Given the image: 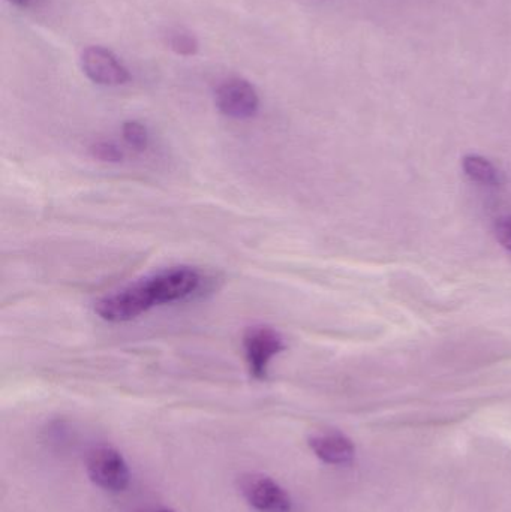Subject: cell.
Instances as JSON below:
<instances>
[{"label": "cell", "mask_w": 511, "mask_h": 512, "mask_svg": "<svg viewBox=\"0 0 511 512\" xmlns=\"http://www.w3.org/2000/svg\"><path fill=\"white\" fill-rule=\"evenodd\" d=\"M90 155L101 162H110V164H117L122 162L125 158V153L116 144L111 141H98L90 147Z\"/></svg>", "instance_id": "7c38bea8"}, {"label": "cell", "mask_w": 511, "mask_h": 512, "mask_svg": "<svg viewBox=\"0 0 511 512\" xmlns=\"http://www.w3.org/2000/svg\"><path fill=\"white\" fill-rule=\"evenodd\" d=\"M90 480L108 492H122L129 484V471L123 457L113 448L99 447L87 457Z\"/></svg>", "instance_id": "5b68a950"}, {"label": "cell", "mask_w": 511, "mask_h": 512, "mask_svg": "<svg viewBox=\"0 0 511 512\" xmlns=\"http://www.w3.org/2000/svg\"><path fill=\"white\" fill-rule=\"evenodd\" d=\"M243 349L252 378L264 379L270 361L287 349L284 337L269 325H254L243 334Z\"/></svg>", "instance_id": "7a4b0ae2"}, {"label": "cell", "mask_w": 511, "mask_h": 512, "mask_svg": "<svg viewBox=\"0 0 511 512\" xmlns=\"http://www.w3.org/2000/svg\"><path fill=\"white\" fill-rule=\"evenodd\" d=\"M9 2L14 3L15 6H20V8H24V6L29 5L30 0H9Z\"/></svg>", "instance_id": "5bb4252c"}, {"label": "cell", "mask_w": 511, "mask_h": 512, "mask_svg": "<svg viewBox=\"0 0 511 512\" xmlns=\"http://www.w3.org/2000/svg\"><path fill=\"white\" fill-rule=\"evenodd\" d=\"M165 38H167L168 47H170L174 53L179 54V56L189 57L197 54L198 41L192 33L182 29H173L168 30Z\"/></svg>", "instance_id": "30bf717a"}, {"label": "cell", "mask_w": 511, "mask_h": 512, "mask_svg": "<svg viewBox=\"0 0 511 512\" xmlns=\"http://www.w3.org/2000/svg\"><path fill=\"white\" fill-rule=\"evenodd\" d=\"M156 306L188 300L200 291L203 276L192 267H171L146 277Z\"/></svg>", "instance_id": "3957f363"}, {"label": "cell", "mask_w": 511, "mask_h": 512, "mask_svg": "<svg viewBox=\"0 0 511 512\" xmlns=\"http://www.w3.org/2000/svg\"><path fill=\"white\" fill-rule=\"evenodd\" d=\"M155 306L147 280L143 279L96 301L95 312L104 321L119 324L132 321Z\"/></svg>", "instance_id": "6da1fadb"}, {"label": "cell", "mask_w": 511, "mask_h": 512, "mask_svg": "<svg viewBox=\"0 0 511 512\" xmlns=\"http://www.w3.org/2000/svg\"><path fill=\"white\" fill-rule=\"evenodd\" d=\"M218 110L231 119H251L260 110V96L249 81L228 78L219 84L215 92Z\"/></svg>", "instance_id": "277c9868"}, {"label": "cell", "mask_w": 511, "mask_h": 512, "mask_svg": "<svg viewBox=\"0 0 511 512\" xmlns=\"http://www.w3.org/2000/svg\"><path fill=\"white\" fill-rule=\"evenodd\" d=\"M122 135L126 144L137 152H143L149 146V131L143 123L135 122V120L123 123Z\"/></svg>", "instance_id": "8fae6325"}, {"label": "cell", "mask_w": 511, "mask_h": 512, "mask_svg": "<svg viewBox=\"0 0 511 512\" xmlns=\"http://www.w3.org/2000/svg\"><path fill=\"white\" fill-rule=\"evenodd\" d=\"M81 68L87 78L99 86H122L131 78L128 68L117 59L116 54L99 45H92L83 51Z\"/></svg>", "instance_id": "8992f818"}, {"label": "cell", "mask_w": 511, "mask_h": 512, "mask_svg": "<svg viewBox=\"0 0 511 512\" xmlns=\"http://www.w3.org/2000/svg\"><path fill=\"white\" fill-rule=\"evenodd\" d=\"M309 447L317 454L318 459L329 465H347L356 454L353 442L341 433L312 436L309 439Z\"/></svg>", "instance_id": "ba28073f"}, {"label": "cell", "mask_w": 511, "mask_h": 512, "mask_svg": "<svg viewBox=\"0 0 511 512\" xmlns=\"http://www.w3.org/2000/svg\"><path fill=\"white\" fill-rule=\"evenodd\" d=\"M495 237L504 249L511 252V216L497 219L494 225Z\"/></svg>", "instance_id": "4fadbf2b"}, {"label": "cell", "mask_w": 511, "mask_h": 512, "mask_svg": "<svg viewBox=\"0 0 511 512\" xmlns=\"http://www.w3.org/2000/svg\"><path fill=\"white\" fill-rule=\"evenodd\" d=\"M144 512H174L173 510H167V508H158V510H147Z\"/></svg>", "instance_id": "9a60e30c"}, {"label": "cell", "mask_w": 511, "mask_h": 512, "mask_svg": "<svg viewBox=\"0 0 511 512\" xmlns=\"http://www.w3.org/2000/svg\"><path fill=\"white\" fill-rule=\"evenodd\" d=\"M462 168L473 182L483 186H500L503 174L489 159L480 155H467L462 159Z\"/></svg>", "instance_id": "9c48e42d"}, {"label": "cell", "mask_w": 511, "mask_h": 512, "mask_svg": "<svg viewBox=\"0 0 511 512\" xmlns=\"http://www.w3.org/2000/svg\"><path fill=\"white\" fill-rule=\"evenodd\" d=\"M246 501L261 512H290L291 499L284 489L269 477L249 475L242 481Z\"/></svg>", "instance_id": "52a82bcc"}]
</instances>
